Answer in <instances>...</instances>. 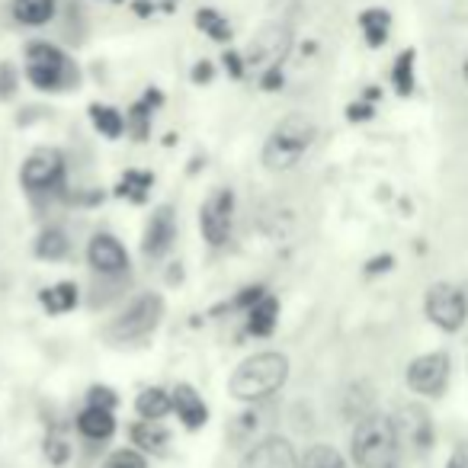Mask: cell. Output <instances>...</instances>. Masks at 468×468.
<instances>
[{"label": "cell", "mask_w": 468, "mask_h": 468, "mask_svg": "<svg viewBox=\"0 0 468 468\" xmlns=\"http://www.w3.org/2000/svg\"><path fill=\"white\" fill-rule=\"evenodd\" d=\"M170 401H174L176 420L186 430H202L208 423V404L202 401V395L189 382H176L170 391Z\"/></svg>", "instance_id": "cell-15"}, {"label": "cell", "mask_w": 468, "mask_h": 468, "mask_svg": "<svg viewBox=\"0 0 468 468\" xmlns=\"http://www.w3.org/2000/svg\"><path fill=\"white\" fill-rule=\"evenodd\" d=\"M20 183L27 193H55L65 183V154L58 148H36L23 161Z\"/></svg>", "instance_id": "cell-7"}, {"label": "cell", "mask_w": 468, "mask_h": 468, "mask_svg": "<svg viewBox=\"0 0 468 468\" xmlns=\"http://www.w3.org/2000/svg\"><path fill=\"white\" fill-rule=\"evenodd\" d=\"M176 241V215H174V206H157L151 212L148 225H144V234H142V254L148 261H161Z\"/></svg>", "instance_id": "cell-13"}, {"label": "cell", "mask_w": 468, "mask_h": 468, "mask_svg": "<svg viewBox=\"0 0 468 468\" xmlns=\"http://www.w3.org/2000/svg\"><path fill=\"white\" fill-rule=\"evenodd\" d=\"M100 468H148L142 449H116V452L106 455V462Z\"/></svg>", "instance_id": "cell-31"}, {"label": "cell", "mask_w": 468, "mask_h": 468, "mask_svg": "<svg viewBox=\"0 0 468 468\" xmlns=\"http://www.w3.org/2000/svg\"><path fill=\"white\" fill-rule=\"evenodd\" d=\"M462 78L468 80V58H465V65H462Z\"/></svg>", "instance_id": "cell-41"}, {"label": "cell", "mask_w": 468, "mask_h": 468, "mask_svg": "<svg viewBox=\"0 0 468 468\" xmlns=\"http://www.w3.org/2000/svg\"><path fill=\"white\" fill-rule=\"evenodd\" d=\"M446 468H468V442H455L452 455H449Z\"/></svg>", "instance_id": "cell-35"}, {"label": "cell", "mask_w": 468, "mask_h": 468, "mask_svg": "<svg viewBox=\"0 0 468 468\" xmlns=\"http://www.w3.org/2000/svg\"><path fill=\"white\" fill-rule=\"evenodd\" d=\"M449 372H452V363H449L446 353L433 350V353H423V356L410 359L408 372H404V382L414 395L423 398H440L449 385Z\"/></svg>", "instance_id": "cell-9"}, {"label": "cell", "mask_w": 468, "mask_h": 468, "mask_svg": "<svg viewBox=\"0 0 468 468\" xmlns=\"http://www.w3.org/2000/svg\"><path fill=\"white\" fill-rule=\"evenodd\" d=\"M90 122H93V129L106 138H122L125 135V116L119 110H112V106L93 103L90 106Z\"/></svg>", "instance_id": "cell-28"}, {"label": "cell", "mask_w": 468, "mask_h": 468, "mask_svg": "<svg viewBox=\"0 0 468 468\" xmlns=\"http://www.w3.org/2000/svg\"><path fill=\"white\" fill-rule=\"evenodd\" d=\"M33 254L39 257V261H46V263L65 261V257L71 254V241H68L65 228H55V225L42 228L39 238H36V244H33Z\"/></svg>", "instance_id": "cell-18"}, {"label": "cell", "mask_w": 468, "mask_h": 468, "mask_svg": "<svg viewBox=\"0 0 468 468\" xmlns=\"http://www.w3.org/2000/svg\"><path fill=\"white\" fill-rule=\"evenodd\" d=\"M55 0H14V20L23 27H46L55 16Z\"/></svg>", "instance_id": "cell-22"}, {"label": "cell", "mask_w": 468, "mask_h": 468, "mask_svg": "<svg viewBox=\"0 0 468 468\" xmlns=\"http://www.w3.org/2000/svg\"><path fill=\"white\" fill-rule=\"evenodd\" d=\"M80 302V289L78 282H55V286H46L39 292V305L46 308L48 314H68L74 312Z\"/></svg>", "instance_id": "cell-19"}, {"label": "cell", "mask_w": 468, "mask_h": 468, "mask_svg": "<svg viewBox=\"0 0 468 468\" xmlns=\"http://www.w3.org/2000/svg\"><path fill=\"white\" fill-rule=\"evenodd\" d=\"M193 80L196 84H208V80H212V65H208V61H199V65L193 68Z\"/></svg>", "instance_id": "cell-38"}, {"label": "cell", "mask_w": 468, "mask_h": 468, "mask_svg": "<svg viewBox=\"0 0 468 468\" xmlns=\"http://www.w3.org/2000/svg\"><path fill=\"white\" fill-rule=\"evenodd\" d=\"M289 369L292 366H289L286 353L261 350L238 363V369L228 378V391H231V398H238L244 404H261L267 398H273L289 382Z\"/></svg>", "instance_id": "cell-1"}, {"label": "cell", "mask_w": 468, "mask_h": 468, "mask_svg": "<svg viewBox=\"0 0 468 468\" xmlns=\"http://www.w3.org/2000/svg\"><path fill=\"white\" fill-rule=\"evenodd\" d=\"M74 423H78V433L93 442H106L116 433V414L110 408H97V404H87Z\"/></svg>", "instance_id": "cell-16"}, {"label": "cell", "mask_w": 468, "mask_h": 468, "mask_svg": "<svg viewBox=\"0 0 468 468\" xmlns=\"http://www.w3.org/2000/svg\"><path fill=\"white\" fill-rule=\"evenodd\" d=\"M234 225V193L228 186H218L208 193V199L199 208V231L208 248H221L231 238Z\"/></svg>", "instance_id": "cell-8"}, {"label": "cell", "mask_w": 468, "mask_h": 468, "mask_svg": "<svg viewBox=\"0 0 468 468\" xmlns=\"http://www.w3.org/2000/svg\"><path fill=\"white\" fill-rule=\"evenodd\" d=\"M359 29H363L369 48H382L385 39H388V29H391L388 10L372 7V10H366V14H359Z\"/></svg>", "instance_id": "cell-24"}, {"label": "cell", "mask_w": 468, "mask_h": 468, "mask_svg": "<svg viewBox=\"0 0 468 468\" xmlns=\"http://www.w3.org/2000/svg\"><path fill=\"white\" fill-rule=\"evenodd\" d=\"M388 267H391V257H382V261L369 263V273H378V270H388Z\"/></svg>", "instance_id": "cell-40"}, {"label": "cell", "mask_w": 468, "mask_h": 468, "mask_svg": "<svg viewBox=\"0 0 468 468\" xmlns=\"http://www.w3.org/2000/svg\"><path fill=\"white\" fill-rule=\"evenodd\" d=\"M263 90H280L282 87V71H280V65L276 68H267V71H263Z\"/></svg>", "instance_id": "cell-36"}, {"label": "cell", "mask_w": 468, "mask_h": 468, "mask_svg": "<svg viewBox=\"0 0 468 468\" xmlns=\"http://www.w3.org/2000/svg\"><path fill=\"white\" fill-rule=\"evenodd\" d=\"M135 410L142 420H164L167 414H174V401H170V391L161 388V385H151V388H142L135 398Z\"/></svg>", "instance_id": "cell-21"}, {"label": "cell", "mask_w": 468, "mask_h": 468, "mask_svg": "<svg viewBox=\"0 0 468 468\" xmlns=\"http://www.w3.org/2000/svg\"><path fill=\"white\" fill-rule=\"evenodd\" d=\"M132 442H135V449H142V452L164 455L170 446V433L161 420H138L135 427H132Z\"/></svg>", "instance_id": "cell-20"}, {"label": "cell", "mask_w": 468, "mask_h": 468, "mask_svg": "<svg viewBox=\"0 0 468 468\" xmlns=\"http://www.w3.org/2000/svg\"><path fill=\"white\" fill-rule=\"evenodd\" d=\"M87 263H90L93 273L116 280V276L129 273V250H125V244L119 241L116 234L97 231L90 238V244H87Z\"/></svg>", "instance_id": "cell-10"}, {"label": "cell", "mask_w": 468, "mask_h": 468, "mask_svg": "<svg viewBox=\"0 0 468 468\" xmlns=\"http://www.w3.org/2000/svg\"><path fill=\"white\" fill-rule=\"evenodd\" d=\"M346 116H350L353 122H359V119H369L372 116V106H356V103H353L350 110H346Z\"/></svg>", "instance_id": "cell-39"}, {"label": "cell", "mask_w": 468, "mask_h": 468, "mask_svg": "<svg viewBox=\"0 0 468 468\" xmlns=\"http://www.w3.org/2000/svg\"><path fill=\"white\" fill-rule=\"evenodd\" d=\"M395 427H398V436L408 440L417 452H427V449L433 446V420H430V414L420 404H408V408L398 410Z\"/></svg>", "instance_id": "cell-14"}, {"label": "cell", "mask_w": 468, "mask_h": 468, "mask_svg": "<svg viewBox=\"0 0 468 468\" xmlns=\"http://www.w3.org/2000/svg\"><path fill=\"white\" fill-rule=\"evenodd\" d=\"M16 84H20V78H16L14 65H0V100H10V97H14Z\"/></svg>", "instance_id": "cell-34"}, {"label": "cell", "mask_w": 468, "mask_h": 468, "mask_svg": "<svg viewBox=\"0 0 468 468\" xmlns=\"http://www.w3.org/2000/svg\"><path fill=\"white\" fill-rule=\"evenodd\" d=\"M46 455L52 465H65L68 455H71V446H68L65 440H58V436H48L46 440Z\"/></svg>", "instance_id": "cell-33"}, {"label": "cell", "mask_w": 468, "mask_h": 468, "mask_svg": "<svg viewBox=\"0 0 468 468\" xmlns=\"http://www.w3.org/2000/svg\"><path fill=\"white\" fill-rule=\"evenodd\" d=\"M164 321V299L157 292H142L106 324V340L110 344H138L148 340Z\"/></svg>", "instance_id": "cell-4"}, {"label": "cell", "mask_w": 468, "mask_h": 468, "mask_svg": "<svg viewBox=\"0 0 468 468\" xmlns=\"http://www.w3.org/2000/svg\"><path fill=\"white\" fill-rule=\"evenodd\" d=\"M225 68L231 71V78H244V58L238 52H225Z\"/></svg>", "instance_id": "cell-37"}, {"label": "cell", "mask_w": 468, "mask_h": 468, "mask_svg": "<svg viewBox=\"0 0 468 468\" xmlns=\"http://www.w3.org/2000/svg\"><path fill=\"white\" fill-rule=\"evenodd\" d=\"M196 27H199L202 33H206L208 39H215V42L231 39V27H228V20L221 14H215V10H208V7L196 14Z\"/></svg>", "instance_id": "cell-30"}, {"label": "cell", "mask_w": 468, "mask_h": 468, "mask_svg": "<svg viewBox=\"0 0 468 468\" xmlns=\"http://www.w3.org/2000/svg\"><path fill=\"white\" fill-rule=\"evenodd\" d=\"M299 468H346V459L340 455V449H334L331 442H314L305 449V455L299 459Z\"/></svg>", "instance_id": "cell-27"}, {"label": "cell", "mask_w": 468, "mask_h": 468, "mask_svg": "<svg viewBox=\"0 0 468 468\" xmlns=\"http://www.w3.org/2000/svg\"><path fill=\"white\" fill-rule=\"evenodd\" d=\"M289 46H292V33H289L286 27H280V23H273V27H263L261 33L250 39L244 61L257 68H276L286 58Z\"/></svg>", "instance_id": "cell-12"}, {"label": "cell", "mask_w": 468, "mask_h": 468, "mask_svg": "<svg viewBox=\"0 0 468 468\" xmlns=\"http://www.w3.org/2000/svg\"><path fill=\"white\" fill-rule=\"evenodd\" d=\"M151 186H154V174H148V170H125L116 183V196L132 199V202H144Z\"/></svg>", "instance_id": "cell-25"}, {"label": "cell", "mask_w": 468, "mask_h": 468, "mask_svg": "<svg viewBox=\"0 0 468 468\" xmlns=\"http://www.w3.org/2000/svg\"><path fill=\"white\" fill-rule=\"evenodd\" d=\"M244 321H248L250 337H270L276 331V324H280V299L267 292L244 312Z\"/></svg>", "instance_id": "cell-17"}, {"label": "cell", "mask_w": 468, "mask_h": 468, "mask_svg": "<svg viewBox=\"0 0 468 468\" xmlns=\"http://www.w3.org/2000/svg\"><path fill=\"white\" fill-rule=\"evenodd\" d=\"M27 78L36 90H68L78 84V71H74L71 58L61 48L48 46V42H33L27 48Z\"/></svg>", "instance_id": "cell-5"}, {"label": "cell", "mask_w": 468, "mask_h": 468, "mask_svg": "<svg viewBox=\"0 0 468 468\" xmlns=\"http://www.w3.org/2000/svg\"><path fill=\"white\" fill-rule=\"evenodd\" d=\"M401 436H398L395 417L388 414H363L350 436V455L359 468H391L398 462Z\"/></svg>", "instance_id": "cell-2"}, {"label": "cell", "mask_w": 468, "mask_h": 468, "mask_svg": "<svg viewBox=\"0 0 468 468\" xmlns=\"http://www.w3.org/2000/svg\"><path fill=\"white\" fill-rule=\"evenodd\" d=\"M87 404H97V408H110V410H116L119 395L110 388V385H90V388H87Z\"/></svg>", "instance_id": "cell-32"}, {"label": "cell", "mask_w": 468, "mask_h": 468, "mask_svg": "<svg viewBox=\"0 0 468 468\" xmlns=\"http://www.w3.org/2000/svg\"><path fill=\"white\" fill-rule=\"evenodd\" d=\"M238 468H299V452L286 436H263L241 455Z\"/></svg>", "instance_id": "cell-11"}, {"label": "cell", "mask_w": 468, "mask_h": 468, "mask_svg": "<svg viewBox=\"0 0 468 468\" xmlns=\"http://www.w3.org/2000/svg\"><path fill=\"white\" fill-rule=\"evenodd\" d=\"M391 84L401 97H410L414 93V48L398 55L395 68H391Z\"/></svg>", "instance_id": "cell-29"}, {"label": "cell", "mask_w": 468, "mask_h": 468, "mask_svg": "<svg viewBox=\"0 0 468 468\" xmlns=\"http://www.w3.org/2000/svg\"><path fill=\"white\" fill-rule=\"evenodd\" d=\"M423 312L440 331L455 334L468 318V299L452 282H433L423 295Z\"/></svg>", "instance_id": "cell-6"}, {"label": "cell", "mask_w": 468, "mask_h": 468, "mask_svg": "<svg viewBox=\"0 0 468 468\" xmlns=\"http://www.w3.org/2000/svg\"><path fill=\"white\" fill-rule=\"evenodd\" d=\"M261 423H263V414L254 404L250 410H244V414H238L231 420V427H228V440H231L234 446H254V436H257V430H261Z\"/></svg>", "instance_id": "cell-26"}, {"label": "cell", "mask_w": 468, "mask_h": 468, "mask_svg": "<svg viewBox=\"0 0 468 468\" xmlns=\"http://www.w3.org/2000/svg\"><path fill=\"white\" fill-rule=\"evenodd\" d=\"M161 103V93H144V100L142 103H135L129 110V116H125V132H132L135 135V142H144L148 138V125H151V110Z\"/></svg>", "instance_id": "cell-23"}, {"label": "cell", "mask_w": 468, "mask_h": 468, "mask_svg": "<svg viewBox=\"0 0 468 468\" xmlns=\"http://www.w3.org/2000/svg\"><path fill=\"white\" fill-rule=\"evenodd\" d=\"M318 138V125L305 116V112H289L286 119L276 122V129L270 132L267 144L261 151V161L270 174H286L292 170L302 157L308 154V148Z\"/></svg>", "instance_id": "cell-3"}]
</instances>
